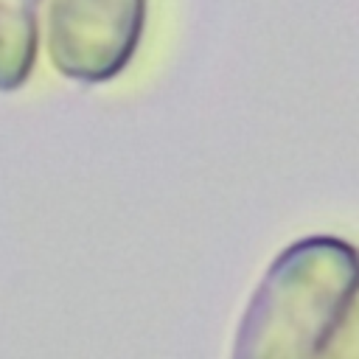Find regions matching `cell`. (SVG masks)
<instances>
[{
    "instance_id": "1",
    "label": "cell",
    "mask_w": 359,
    "mask_h": 359,
    "mask_svg": "<svg viewBox=\"0 0 359 359\" xmlns=\"http://www.w3.org/2000/svg\"><path fill=\"white\" fill-rule=\"evenodd\" d=\"M359 286V252L337 238L292 244L269 266L238 328L233 359H311Z\"/></svg>"
},
{
    "instance_id": "2",
    "label": "cell",
    "mask_w": 359,
    "mask_h": 359,
    "mask_svg": "<svg viewBox=\"0 0 359 359\" xmlns=\"http://www.w3.org/2000/svg\"><path fill=\"white\" fill-rule=\"evenodd\" d=\"M146 28V0H50L48 56L76 81L118 76L135 56Z\"/></svg>"
},
{
    "instance_id": "3",
    "label": "cell",
    "mask_w": 359,
    "mask_h": 359,
    "mask_svg": "<svg viewBox=\"0 0 359 359\" xmlns=\"http://www.w3.org/2000/svg\"><path fill=\"white\" fill-rule=\"evenodd\" d=\"M39 3L42 0H0V93L20 90L34 70Z\"/></svg>"
},
{
    "instance_id": "4",
    "label": "cell",
    "mask_w": 359,
    "mask_h": 359,
    "mask_svg": "<svg viewBox=\"0 0 359 359\" xmlns=\"http://www.w3.org/2000/svg\"><path fill=\"white\" fill-rule=\"evenodd\" d=\"M320 359H359V286L325 345L320 348Z\"/></svg>"
}]
</instances>
